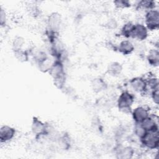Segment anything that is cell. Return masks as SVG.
I'll use <instances>...</instances> for the list:
<instances>
[{
	"mask_svg": "<svg viewBox=\"0 0 159 159\" xmlns=\"http://www.w3.org/2000/svg\"><path fill=\"white\" fill-rule=\"evenodd\" d=\"M129 84L130 88L135 92L140 94L145 93L148 89L146 80L142 76H135L132 78L129 81Z\"/></svg>",
	"mask_w": 159,
	"mask_h": 159,
	"instance_id": "8992f818",
	"label": "cell"
},
{
	"mask_svg": "<svg viewBox=\"0 0 159 159\" xmlns=\"http://www.w3.org/2000/svg\"><path fill=\"white\" fill-rule=\"evenodd\" d=\"M114 6L117 9H124L129 8L131 6V3L127 0H116L113 1Z\"/></svg>",
	"mask_w": 159,
	"mask_h": 159,
	"instance_id": "cb8c5ba5",
	"label": "cell"
},
{
	"mask_svg": "<svg viewBox=\"0 0 159 159\" xmlns=\"http://www.w3.org/2000/svg\"><path fill=\"white\" fill-rule=\"evenodd\" d=\"M130 114L135 124H141L150 114L146 107L143 106H137L132 109Z\"/></svg>",
	"mask_w": 159,
	"mask_h": 159,
	"instance_id": "ba28073f",
	"label": "cell"
},
{
	"mask_svg": "<svg viewBox=\"0 0 159 159\" xmlns=\"http://www.w3.org/2000/svg\"><path fill=\"white\" fill-rule=\"evenodd\" d=\"M58 146L63 150H68L71 147V139L69 135L65 132L59 135L56 138Z\"/></svg>",
	"mask_w": 159,
	"mask_h": 159,
	"instance_id": "ac0fdd59",
	"label": "cell"
},
{
	"mask_svg": "<svg viewBox=\"0 0 159 159\" xmlns=\"http://www.w3.org/2000/svg\"><path fill=\"white\" fill-rule=\"evenodd\" d=\"M13 54L14 55V57L17 60V61L21 63H25L28 61L30 56V52L24 48L13 52Z\"/></svg>",
	"mask_w": 159,
	"mask_h": 159,
	"instance_id": "ffe728a7",
	"label": "cell"
},
{
	"mask_svg": "<svg viewBox=\"0 0 159 159\" xmlns=\"http://www.w3.org/2000/svg\"><path fill=\"white\" fill-rule=\"evenodd\" d=\"M122 65L119 61H114L108 64L106 69V72L109 75L116 77L120 75L122 73Z\"/></svg>",
	"mask_w": 159,
	"mask_h": 159,
	"instance_id": "5bb4252c",
	"label": "cell"
},
{
	"mask_svg": "<svg viewBox=\"0 0 159 159\" xmlns=\"http://www.w3.org/2000/svg\"><path fill=\"white\" fill-rule=\"evenodd\" d=\"M142 145L149 150H155L159 146V132H147L146 134L139 139Z\"/></svg>",
	"mask_w": 159,
	"mask_h": 159,
	"instance_id": "3957f363",
	"label": "cell"
},
{
	"mask_svg": "<svg viewBox=\"0 0 159 159\" xmlns=\"http://www.w3.org/2000/svg\"><path fill=\"white\" fill-rule=\"evenodd\" d=\"M135 50V45L130 40H123L117 46V50L123 55L132 54Z\"/></svg>",
	"mask_w": 159,
	"mask_h": 159,
	"instance_id": "4fadbf2b",
	"label": "cell"
},
{
	"mask_svg": "<svg viewBox=\"0 0 159 159\" xmlns=\"http://www.w3.org/2000/svg\"><path fill=\"white\" fill-rule=\"evenodd\" d=\"M146 81H147V86L148 88H150L151 90L154 89L155 88H159L158 87V78L155 77V76H150L148 78L145 79Z\"/></svg>",
	"mask_w": 159,
	"mask_h": 159,
	"instance_id": "603a6c76",
	"label": "cell"
},
{
	"mask_svg": "<svg viewBox=\"0 0 159 159\" xmlns=\"http://www.w3.org/2000/svg\"><path fill=\"white\" fill-rule=\"evenodd\" d=\"M134 24H134L132 22H127L125 23L121 27L120 31V35L126 39L131 38L134 27Z\"/></svg>",
	"mask_w": 159,
	"mask_h": 159,
	"instance_id": "44dd1931",
	"label": "cell"
},
{
	"mask_svg": "<svg viewBox=\"0 0 159 159\" xmlns=\"http://www.w3.org/2000/svg\"><path fill=\"white\" fill-rule=\"evenodd\" d=\"M146 132L147 131L144 129L140 124H135L134 127V134L139 139H140L146 134Z\"/></svg>",
	"mask_w": 159,
	"mask_h": 159,
	"instance_id": "d4e9b609",
	"label": "cell"
},
{
	"mask_svg": "<svg viewBox=\"0 0 159 159\" xmlns=\"http://www.w3.org/2000/svg\"><path fill=\"white\" fill-rule=\"evenodd\" d=\"M156 7L155 1L152 0H142L137 2L136 4V8L137 9H144L148 11L152 9H155Z\"/></svg>",
	"mask_w": 159,
	"mask_h": 159,
	"instance_id": "d6986e66",
	"label": "cell"
},
{
	"mask_svg": "<svg viewBox=\"0 0 159 159\" xmlns=\"http://www.w3.org/2000/svg\"><path fill=\"white\" fill-rule=\"evenodd\" d=\"M134 101L135 97L133 94L128 91H122L117 100V106L119 111L123 113L130 114Z\"/></svg>",
	"mask_w": 159,
	"mask_h": 159,
	"instance_id": "7a4b0ae2",
	"label": "cell"
},
{
	"mask_svg": "<svg viewBox=\"0 0 159 159\" xmlns=\"http://www.w3.org/2000/svg\"><path fill=\"white\" fill-rule=\"evenodd\" d=\"M25 39L22 36H16L12 42V52H15L19 50L24 48L25 45Z\"/></svg>",
	"mask_w": 159,
	"mask_h": 159,
	"instance_id": "7402d4cb",
	"label": "cell"
},
{
	"mask_svg": "<svg viewBox=\"0 0 159 159\" xmlns=\"http://www.w3.org/2000/svg\"><path fill=\"white\" fill-rule=\"evenodd\" d=\"M140 124L147 132L158 131V117L155 114H150Z\"/></svg>",
	"mask_w": 159,
	"mask_h": 159,
	"instance_id": "30bf717a",
	"label": "cell"
},
{
	"mask_svg": "<svg viewBox=\"0 0 159 159\" xmlns=\"http://www.w3.org/2000/svg\"><path fill=\"white\" fill-rule=\"evenodd\" d=\"M48 73L52 78V80L66 75L63 61L58 60H53Z\"/></svg>",
	"mask_w": 159,
	"mask_h": 159,
	"instance_id": "9c48e42d",
	"label": "cell"
},
{
	"mask_svg": "<svg viewBox=\"0 0 159 159\" xmlns=\"http://www.w3.org/2000/svg\"><path fill=\"white\" fill-rule=\"evenodd\" d=\"M30 55L32 56L33 60L36 65L40 64L50 58L48 55L45 51L40 49L32 50L30 52Z\"/></svg>",
	"mask_w": 159,
	"mask_h": 159,
	"instance_id": "e0dca14e",
	"label": "cell"
},
{
	"mask_svg": "<svg viewBox=\"0 0 159 159\" xmlns=\"http://www.w3.org/2000/svg\"><path fill=\"white\" fill-rule=\"evenodd\" d=\"M134 153V149L131 146H119L116 150V157L119 159H130Z\"/></svg>",
	"mask_w": 159,
	"mask_h": 159,
	"instance_id": "7c38bea8",
	"label": "cell"
},
{
	"mask_svg": "<svg viewBox=\"0 0 159 159\" xmlns=\"http://www.w3.org/2000/svg\"><path fill=\"white\" fill-rule=\"evenodd\" d=\"M7 23V15L4 9L0 8V24L1 27H4Z\"/></svg>",
	"mask_w": 159,
	"mask_h": 159,
	"instance_id": "83f0119b",
	"label": "cell"
},
{
	"mask_svg": "<svg viewBox=\"0 0 159 159\" xmlns=\"http://www.w3.org/2000/svg\"><path fill=\"white\" fill-rule=\"evenodd\" d=\"M107 26L108 27L109 29H116L117 27V22L116 20V19H110L107 23Z\"/></svg>",
	"mask_w": 159,
	"mask_h": 159,
	"instance_id": "f1b7e54d",
	"label": "cell"
},
{
	"mask_svg": "<svg viewBox=\"0 0 159 159\" xmlns=\"http://www.w3.org/2000/svg\"><path fill=\"white\" fill-rule=\"evenodd\" d=\"M62 24V18L61 14L58 12H53L47 17V29L58 32Z\"/></svg>",
	"mask_w": 159,
	"mask_h": 159,
	"instance_id": "5b68a950",
	"label": "cell"
},
{
	"mask_svg": "<svg viewBox=\"0 0 159 159\" xmlns=\"http://www.w3.org/2000/svg\"><path fill=\"white\" fill-rule=\"evenodd\" d=\"M91 88L95 93H99L106 90L107 88V84L103 78L101 77H97L92 80Z\"/></svg>",
	"mask_w": 159,
	"mask_h": 159,
	"instance_id": "2e32d148",
	"label": "cell"
},
{
	"mask_svg": "<svg viewBox=\"0 0 159 159\" xmlns=\"http://www.w3.org/2000/svg\"><path fill=\"white\" fill-rule=\"evenodd\" d=\"M151 98L152 101L156 105H158L159 103V88L151 90Z\"/></svg>",
	"mask_w": 159,
	"mask_h": 159,
	"instance_id": "4316f807",
	"label": "cell"
},
{
	"mask_svg": "<svg viewBox=\"0 0 159 159\" xmlns=\"http://www.w3.org/2000/svg\"><path fill=\"white\" fill-rule=\"evenodd\" d=\"M148 63L152 67H158L159 65V51L158 48L150 49L147 55Z\"/></svg>",
	"mask_w": 159,
	"mask_h": 159,
	"instance_id": "9a60e30c",
	"label": "cell"
},
{
	"mask_svg": "<svg viewBox=\"0 0 159 159\" xmlns=\"http://www.w3.org/2000/svg\"><path fill=\"white\" fill-rule=\"evenodd\" d=\"M147 29L151 31L159 28V11L155 9L147 11L145 15V24Z\"/></svg>",
	"mask_w": 159,
	"mask_h": 159,
	"instance_id": "277c9868",
	"label": "cell"
},
{
	"mask_svg": "<svg viewBox=\"0 0 159 159\" xmlns=\"http://www.w3.org/2000/svg\"><path fill=\"white\" fill-rule=\"evenodd\" d=\"M28 11H29V14L34 17H37L39 16V15L40 14V9L36 5L30 6Z\"/></svg>",
	"mask_w": 159,
	"mask_h": 159,
	"instance_id": "484cf974",
	"label": "cell"
},
{
	"mask_svg": "<svg viewBox=\"0 0 159 159\" xmlns=\"http://www.w3.org/2000/svg\"><path fill=\"white\" fill-rule=\"evenodd\" d=\"M16 134L15 128L8 125H3L0 128V142L1 143L11 141Z\"/></svg>",
	"mask_w": 159,
	"mask_h": 159,
	"instance_id": "8fae6325",
	"label": "cell"
},
{
	"mask_svg": "<svg viewBox=\"0 0 159 159\" xmlns=\"http://www.w3.org/2000/svg\"><path fill=\"white\" fill-rule=\"evenodd\" d=\"M52 127L48 124L43 122L37 117H32L31 123V130L35 138H42L50 136L52 134Z\"/></svg>",
	"mask_w": 159,
	"mask_h": 159,
	"instance_id": "6da1fadb",
	"label": "cell"
},
{
	"mask_svg": "<svg viewBox=\"0 0 159 159\" xmlns=\"http://www.w3.org/2000/svg\"><path fill=\"white\" fill-rule=\"evenodd\" d=\"M148 37V30L143 24L137 23L134 24L131 38L139 42L146 40Z\"/></svg>",
	"mask_w": 159,
	"mask_h": 159,
	"instance_id": "52a82bcc",
	"label": "cell"
}]
</instances>
